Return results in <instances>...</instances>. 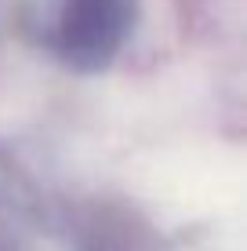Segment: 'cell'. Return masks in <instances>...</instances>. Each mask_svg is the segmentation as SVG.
Listing matches in <instances>:
<instances>
[{
    "mask_svg": "<svg viewBox=\"0 0 247 251\" xmlns=\"http://www.w3.org/2000/svg\"><path fill=\"white\" fill-rule=\"evenodd\" d=\"M135 19V0H66L55 48L76 69H102L120 51Z\"/></svg>",
    "mask_w": 247,
    "mask_h": 251,
    "instance_id": "obj_1",
    "label": "cell"
}]
</instances>
